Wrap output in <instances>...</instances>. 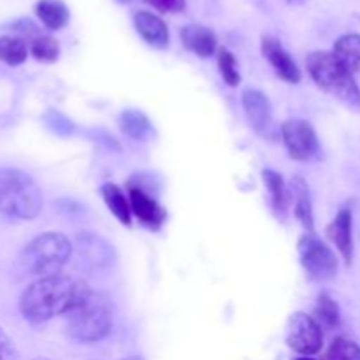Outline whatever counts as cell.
<instances>
[{"instance_id": "obj_1", "label": "cell", "mask_w": 360, "mask_h": 360, "mask_svg": "<svg viewBox=\"0 0 360 360\" xmlns=\"http://www.w3.org/2000/svg\"><path fill=\"white\" fill-rule=\"evenodd\" d=\"M91 294L86 281L69 274H51L32 281L20 299V311L28 322L44 323L69 315Z\"/></svg>"}, {"instance_id": "obj_2", "label": "cell", "mask_w": 360, "mask_h": 360, "mask_svg": "<svg viewBox=\"0 0 360 360\" xmlns=\"http://www.w3.org/2000/svg\"><path fill=\"white\" fill-rule=\"evenodd\" d=\"M42 211V192L20 169H0V213L14 220H34Z\"/></svg>"}, {"instance_id": "obj_3", "label": "cell", "mask_w": 360, "mask_h": 360, "mask_svg": "<svg viewBox=\"0 0 360 360\" xmlns=\"http://www.w3.org/2000/svg\"><path fill=\"white\" fill-rule=\"evenodd\" d=\"M67 334L77 343H97L112 329V302L104 292H94L70 311Z\"/></svg>"}, {"instance_id": "obj_4", "label": "cell", "mask_w": 360, "mask_h": 360, "mask_svg": "<svg viewBox=\"0 0 360 360\" xmlns=\"http://www.w3.org/2000/svg\"><path fill=\"white\" fill-rule=\"evenodd\" d=\"M306 65L316 86L350 108H360V90L354 79V74L345 69L333 53H309Z\"/></svg>"}, {"instance_id": "obj_5", "label": "cell", "mask_w": 360, "mask_h": 360, "mask_svg": "<svg viewBox=\"0 0 360 360\" xmlns=\"http://www.w3.org/2000/svg\"><path fill=\"white\" fill-rule=\"evenodd\" d=\"M72 255V243L60 232H44L25 246L20 267L32 276L58 274Z\"/></svg>"}, {"instance_id": "obj_6", "label": "cell", "mask_w": 360, "mask_h": 360, "mask_svg": "<svg viewBox=\"0 0 360 360\" xmlns=\"http://www.w3.org/2000/svg\"><path fill=\"white\" fill-rule=\"evenodd\" d=\"M299 260L309 278L316 281H330L338 274V259L326 241L315 232H308L297 243Z\"/></svg>"}, {"instance_id": "obj_7", "label": "cell", "mask_w": 360, "mask_h": 360, "mask_svg": "<svg viewBox=\"0 0 360 360\" xmlns=\"http://www.w3.org/2000/svg\"><path fill=\"white\" fill-rule=\"evenodd\" d=\"M281 139L294 160L309 162L319 157L320 144L315 129L306 120H287L280 127Z\"/></svg>"}, {"instance_id": "obj_8", "label": "cell", "mask_w": 360, "mask_h": 360, "mask_svg": "<svg viewBox=\"0 0 360 360\" xmlns=\"http://www.w3.org/2000/svg\"><path fill=\"white\" fill-rule=\"evenodd\" d=\"M287 345L304 357L319 354L323 347L320 323L306 313H294L287 326Z\"/></svg>"}, {"instance_id": "obj_9", "label": "cell", "mask_w": 360, "mask_h": 360, "mask_svg": "<svg viewBox=\"0 0 360 360\" xmlns=\"http://www.w3.org/2000/svg\"><path fill=\"white\" fill-rule=\"evenodd\" d=\"M243 109L250 127L267 141H274L280 136V129L273 118V108L266 94L255 88H248L243 91Z\"/></svg>"}, {"instance_id": "obj_10", "label": "cell", "mask_w": 360, "mask_h": 360, "mask_svg": "<svg viewBox=\"0 0 360 360\" xmlns=\"http://www.w3.org/2000/svg\"><path fill=\"white\" fill-rule=\"evenodd\" d=\"M76 255L86 271H104L115 264V250L101 236L83 232L76 238Z\"/></svg>"}, {"instance_id": "obj_11", "label": "cell", "mask_w": 360, "mask_h": 360, "mask_svg": "<svg viewBox=\"0 0 360 360\" xmlns=\"http://www.w3.org/2000/svg\"><path fill=\"white\" fill-rule=\"evenodd\" d=\"M129 200L130 207H132V214H136V218L144 227L151 229V231H158L164 225V221L167 220V211L158 204V200L148 190H143L129 183Z\"/></svg>"}, {"instance_id": "obj_12", "label": "cell", "mask_w": 360, "mask_h": 360, "mask_svg": "<svg viewBox=\"0 0 360 360\" xmlns=\"http://www.w3.org/2000/svg\"><path fill=\"white\" fill-rule=\"evenodd\" d=\"M260 46H262L264 58L271 63L274 72H276L281 79L294 84L301 81V70H299L297 63L292 60V56L288 55L287 49L283 48V44H281L276 37L264 35L262 44Z\"/></svg>"}, {"instance_id": "obj_13", "label": "cell", "mask_w": 360, "mask_h": 360, "mask_svg": "<svg viewBox=\"0 0 360 360\" xmlns=\"http://www.w3.org/2000/svg\"><path fill=\"white\" fill-rule=\"evenodd\" d=\"M352 221H354V218H352V210L350 207H343L326 229V236L329 238V241H333L334 245H336V248L340 250V253L343 255L345 262H347L348 266L354 262Z\"/></svg>"}, {"instance_id": "obj_14", "label": "cell", "mask_w": 360, "mask_h": 360, "mask_svg": "<svg viewBox=\"0 0 360 360\" xmlns=\"http://www.w3.org/2000/svg\"><path fill=\"white\" fill-rule=\"evenodd\" d=\"M134 27H136L137 34L143 37V41L151 48L164 49L169 46V28L165 21L157 14L150 13V11H139L134 14Z\"/></svg>"}, {"instance_id": "obj_15", "label": "cell", "mask_w": 360, "mask_h": 360, "mask_svg": "<svg viewBox=\"0 0 360 360\" xmlns=\"http://www.w3.org/2000/svg\"><path fill=\"white\" fill-rule=\"evenodd\" d=\"M179 35L185 48L200 58H210L217 51V35L202 25H186L181 28Z\"/></svg>"}, {"instance_id": "obj_16", "label": "cell", "mask_w": 360, "mask_h": 360, "mask_svg": "<svg viewBox=\"0 0 360 360\" xmlns=\"http://www.w3.org/2000/svg\"><path fill=\"white\" fill-rule=\"evenodd\" d=\"M262 178H264V185H266L267 188V193H269V200H271V206H273V211L278 214V218L285 220L292 202L290 188L285 185L281 174L271 171V169H266V171L262 172Z\"/></svg>"}, {"instance_id": "obj_17", "label": "cell", "mask_w": 360, "mask_h": 360, "mask_svg": "<svg viewBox=\"0 0 360 360\" xmlns=\"http://www.w3.org/2000/svg\"><path fill=\"white\" fill-rule=\"evenodd\" d=\"M290 193L292 200H294L295 218L304 225V229H308V232H313L315 231V225H313V204L308 183L302 178H299V176H295L290 183Z\"/></svg>"}, {"instance_id": "obj_18", "label": "cell", "mask_w": 360, "mask_h": 360, "mask_svg": "<svg viewBox=\"0 0 360 360\" xmlns=\"http://www.w3.org/2000/svg\"><path fill=\"white\" fill-rule=\"evenodd\" d=\"M35 14L49 30H62L70 20V13L62 0H39L35 4Z\"/></svg>"}, {"instance_id": "obj_19", "label": "cell", "mask_w": 360, "mask_h": 360, "mask_svg": "<svg viewBox=\"0 0 360 360\" xmlns=\"http://www.w3.org/2000/svg\"><path fill=\"white\" fill-rule=\"evenodd\" d=\"M102 199H104L105 206L109 207L112 214L122 221L123 225L129 227L132 224V207H130L129 197L123 193V190L120 188L115 183H105L101 186Z\"/></svg>"}, {"instance_id": "obj_20", "label": "cell", "mask_w": 360, "mask_h": 360, "mask_svg": "<svg viewBox=\"0 0 360 360\" xmlns=\"http://www.w3.org/2000/svg\"><path fill=\"white\" fill-rule=\"evenodd\" d=\"M333 55L352 74L360 70V34H347L334 44Z\"/></svg>"}, {"instance_id": "obj_21", "label": "cell", "mask_w": 360, "mask_h": 360, "mask_svg": "<svg viewBox=\"0 0 360 360\" xmlns=\"http://www.w3.org/2000/svg\"><path fill=\"white\" fill-rule=\"evenodd\" d=\"M120 123H122L123 132L136 141L146 139L151 134L150 120L141 111H136V109H127V111H123Z\"/></svg>"}, {"instance_id": "obj_22", "label": "cell", "mask_w": 360, "mask_h": 360, "mask_svg": "<svg viewBox=\"0 0 360 360\" xmlns=\"http://www.w3.org/2000/svg\"><path fill=\"white\" fill-rule=\"evenodd\" d=\"M28 48L21 37L2 35L0 37V60L11 67L21 65L27 60Z\"/></svg>"}, {"instance_id": "obj_23", "label": "cell", "mask_w": 360, "mask_h": 360, "mask_svg": "<svg viewBox=\"0 0 360 360\" xmlns=\"http://www.w3.org/2000/svg\"><path fill=\"white\" fill-rule=\"evenodd\" d=\"M30 53L34 55L35 60L44 63H53L58 60L60 56V44L53 35L41 34L37 37L32 39Z\"/></svg>"}, {"instance_id": "obj_24", "label": "cell", "mask_w": 360, "mask_h": 360, "mask_svg": "<svg viewBox=\"0 0 360 360\" xmlns=\"http://www.w3.org/2000/svg\"><path fill=\"white\" fill-rule=\"evenodd\" d=\"M316 319L320 323H323L326 327L333 329V327L340 326V306L338 302L330 297L329 294H320V297L316 299Z\"/></svg>"}, {"instance_id": "obj_25", "label": "cell", "mask_w": 360, "mask_h": 360, "mask_svg": "<svg viewBox=\"0 0 360 360\" xmlns=\"http://www.w3.org/2000/svg\"><path fill=\"white\" fill-rule=\"evenodd\" d=\"M218 69H220L221 77L229 86H238L241 83V74L238 70V63H236L234 55L229 49L221 48L218 51Z\"/></svg>"}, {"instance_id": "obj_26", "label": "cell", "mask_w": 360, "mask_h": 360, "mask_svg": "<svg viewBox=\"0 0 360 360\" xmlns=\"http://www.w3.org/2000/svg\"><path fill=\"white\" fill-rule=\"evenodd\" d=\"M326 360H360V347L347 338H338L330 345Z\"/></svg>"}, {"instance_id": "obj_27", "label": "cell", "mask_w": 360, "mask_h": 360, "mask_svg": "<svg viewBox=\"0 0 360 360\" xmlns=\"http://www.w3.org/2000/svg\"><path fill=\"white\" fill-rule=\"evenodd\" d=\"M160 13H181L186 7V0H143Z\"/></svg>"}, {"instance_id": "obj_28", "label": "cell", "mask_w": 360, "mask_h": 360, "mask_svg": "<svg viewBox=\"0 0 360 360\" xmlns=\"http://www.w3.org/2000/svg\"><path fill=\"white\" fill-rule=\"evenodd\" d=\"M0 360H16L14 343L2 329H0Z\"/></svg>"}, {"instance_id": "obj_29", "label": "cell", "mask_w": 360, "mask_h": 360, "mask_svg": "<svg viewBox=\"0 0 360 360\" xmlns=\"http://www.w3.org/2000/svg\"><path fill=\"white\" fill-rule=\"evenodd\" d=\"M122 360H144V357H141V355H130V357H125Z\"/></svg>"}, {"instance_id": "obj_30", "label": "cell", "mask_w": 360, "mask_h": 360, "mask_svg": "<svg viewBox=\"0 0 360 360\" xmlns=\"http://www.w3.org/2000/svg\"><path fill=\"white\" fill-rule=\"evenodd\" d=\"M288 4H292V6H299V4H304L306 0H287Z\"/></svg>"}, {"instance_id": "obj_31", "label": "cell", "mask_w": 360, "mask_h": 360, "mask_svg": "<svg viewBox=\"0 0 360 360\" xmlns=\"http://www.w3.org/2000/svg\"><path fill=\"white\" fill-rule=\"evenodd\" d=\"M295 360H315V359H309V357H299V359H295Z\"/></svg>"}, {"instance_id": "obj_32", "label": "cell", "mask_w": 360, "mask_h": 360, "mask_svg": "<svg viewBox=\"0 0 360 360\" xmlns=\"http://www.w3.org/2000/svg\"><path fill=\"white\" fill-rule=\"evenodd\" d=\"M34 360H49V359H46V357H37V359H34Z\"/></svg>"}]
</instances>
